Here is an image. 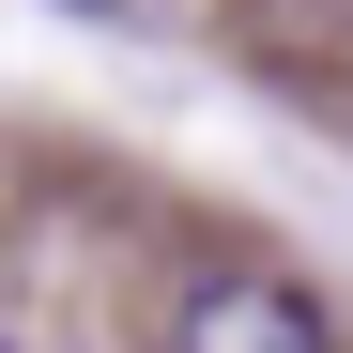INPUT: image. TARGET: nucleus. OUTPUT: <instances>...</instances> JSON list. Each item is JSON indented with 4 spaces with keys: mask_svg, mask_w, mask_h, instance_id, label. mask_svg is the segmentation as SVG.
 Masks as SVG:
<instances>
[{
    "mask_svg": "<svg viewBox=\"0 0 353 353\" xmlns=\"http://www.w3.org/2000/svg\"><path fill=\"white\" fill-rule=\"evenodd\" d=\"M169 353H338V323H323L292 276L215 261V276H185V307H169Z\"/></svg>",
    "mask_w": 353,
    "mask_h": 353,
    "instance_id": "obj_1",
    "label": "nucleus"
}]
</instances>
